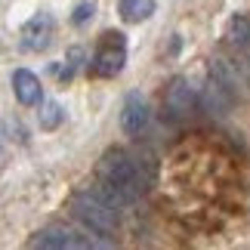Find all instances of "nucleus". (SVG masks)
I'll list each match as a JSON object with an SVG mask.
<instances>
[{"label":"nucleus","mask_w":250,"mask_h":250,"mask_svg":"<svg viewBox=\"0 0 250 250\" xmlns=\"http://www.w3.org/2000/svg\"><path fill=\"white\" fill-rule=\"evenodd\" d=\"M96 176H99V195L105 201H111L114 207H124L130 201L142 198L151 186V173L142 167V161L136 155L124 148H108L96 164Z\"/></svg>","instance_id":"obj_1"},{"label":"nucleus","mask_w":250,"mask_h":250,"mask_svg":"<svg viewBox=\"0 0 250 250\" xmlns=\"http://www.w3.org/2000/svg\"><path fill=\"white\" fill-rule=\"evenodd\" d=\"M68 210L71 216L93 235H105L111 238L118 232V207L111 201H105L99 191H74L71 201H68Z\"/></svg>","instance_id":"obj_2"},{"label":"nucleus","mask_w":250,"mask_h":250,"mask_svg":"<svg viewBox=\"0 0 250 250\" xmlns=\"http://www.w3.org/2000/svg\"><path fill=\"white\" fill-rule=\"evenodd\" d=\"M210 78L223 83L226 93L232 96L235 102L250 96V71H247L244 62L226 59V56H213V59H210Z\"/></svg>","instance_id":"obj_3"},{"label":"nucleus","mask_w":250,"mask_h":250,"mask_svg":"<svg viewBox=\"0 0 250 250\" xmlns=\"http://www.w3.org/2000/svg\"><path fill=\"white\" fill-rule=\"evenodd\" d=\"M124 62H127V41H124L121 31H108L102 34V43L99 50L93 56V74L96 78H114V74H121Z\"/></svg>","instance_id":"obj_4"},{"label":"nucleus","mask_w":250,"mask_h":250,"mask_svg":"<svg viewBox=\"0 0 250 250\" xmlns=\"http://www.w3.org/2000/svg\"><path fill=\"white\" fill-rule=\"evenodd\" d=\"M31 247H43V250H81V247H93L90 238H83L81 232H74L68 226H46L31 238Z\"/></svg>","instance_id":"obj_5"},{"label":"nucleus","mask_w":250,"mask_h":250,"mask_svg":"<svg viewBox=\"0 0 250 250\" xmlns=\"http://www.w3.org/2000/svg\"><path fill=\"white\" fill-rule=\"evenodd\" d=\"M148 102L142 93H127V99H124V108H121V127L127 136H139L142 130L148 127Z\"/></svg>","instance_id":"obj_6"},{"label":"nucleus","mask_w":250,"mask_h":250,"mask_svg":"<svg viewBox=\"0 0 250 250\" xmlns=\"http://www.w3.org/2000/svg\"><path fill=\"white\" fill-rule=\"evenodd\" d=\"M50 41H53V16L50 13H37V16L28 19L25 28H22V46L25 50L41 53V50L50 46Z\"/></svg>","instance_id":"obj_7"},{"label":"nucleus","mask_w":250,"mask_h":250,"mask_svg":"<svg viewBox=\"0 0 250 250\" xmlns=\"http://www.w3.org/2000/svg\"><path fill=\"white\" fill-rule=\"evenodd\" d=\"M198 102V93L195 86L188 83V78H173L170 86H167V111L173 118H186V114L195 108Z\"/></svg>","instance_id":"obj_8"},{"label":"nucleus","mask_w":250,"mask_h":250,"mask_svg":"<svg viewBox=\"0 0 250 250\" xmlns=\"http://www.w3.org/2000/svg\"><path fill=\"white\" fill-rule=\"evenodd\" d=\"M198 99H201V105H204V111L216 114V118H223V114L235 105V99L226 93V86L219 81H213V78H207V83H204V90H201Z\"/></svg>","instance_id":"obj_9"},{"label":"nucleus","mask_w":250,"mask_h":250,"mask_svg":"<svg viewBox=\"0 0 250 250\" xmlns=\"http://www.w3.org/2000/svg\"><path fill=\"white\" fill-rule=\"evenodd\" d=\"M13 93H16V99L22 102V105H37V102L43 99L41 81H37V74L28 71V68H19L13 74Z\"/></svg>","instance_id":"obj_10"},{"label":"nucleus","mask_w":250,"mask_h":250,"mask_svg":"<svg viewBox=\"0 0 250 250\" xmlns=\"http://www.w3.org/2000/svg\"><path fill=\"white\" fill-rule=\"evenodd\" d=\"M118 13H121L124 22L139 25V22H146V19L155 16V0H121Z\"/></svg>","instance_id":"obj_11"},{"label":"nucleus","mask_w":250,"mask_h":250,"mask_svg":"<svg viewBox=\"0 0 250 250\" xmlns=\"http://www.w3.org/2000/svg\"><path fill=\"white\" fill-rule=\"evenodd\" d=\"M226 37L235 50H244L250 43V19L247 16H232L229 19V28H226Z\"/></svg>","instance_id":"obj_12"},{"label":"nucleus","mask_w":250,"mask_h":250,"mask_svg":"<svg viewBox=\"0 0 250 250\" xmlns=\"http://www.w3.org/2000/svg\"><path fill=\"white\" fill-rule=\"evenodd\" d=\"M62 118H65L62 105L59 102H46L43 111H41V130H56L62 124Z\"/></svg>","instance_id":"obj_13"},{"label":"nucleus","mask_w":250,"mask_h":250,"mask_svg":"<svg viewBox=\"0 0 250 250\" xmlns=\"http://www.w3.org/2000/svg\"><path fill=\"white\" fill-rule=\"evenodd\" d=\"M93 13H96V3H90V0H86V3H78V6H74L71 22H74V25H86V22L93 19Z\"/></svg>","instance_id":"obj_14"},{"label":"nucleus","mask_w":250,"mask_h":250,"mask_svg":"<svg viewBox=\"0 0 250 250\" xmlns=\"http://www.w3.org/2000/svg\"><path fill=\"white\" fill-rule=\"evenodd\" d=\"M81 59H83V50H78V46H74V50L68 53V68L62 71V81H71V74L78 71V65H81Z\"/></svg>","instance_id":"obj_15"}]
</instances>
